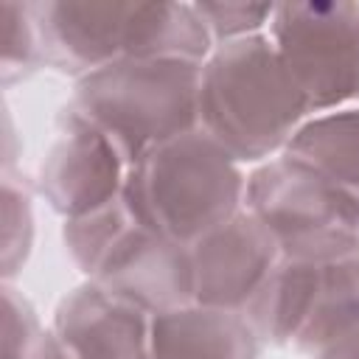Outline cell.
I'll list each match as a JSON object with an SVG mask.
<instances>
[{
	"label": "cell",
	"mask_w": 359,
	"mask_h": 359,
	"mask_svg": "<svg viewBox=\"0 0 359 359\" xmlns=\"http://www.w3.org/2000/svg\"><path fill=\"white\" fill-rule=\"evenodd\" d=\"M3 14V79L11 81L31 70L36 56L42 53V39L34 17V6H20L6 0L0 6Z\"/></svg>",
	"instance_id": "cell-16"
},
{
	"label": "cell",
	"mask_w": 359,
	"mask_h": 359,
	"mask_svg": "<svg viewBox=\"0 0 359 359\" xmlns=\"http://www.w3.org/2000/svg\"><path fill=\"white\" fill-rule=\"evenodd\" d=\"M294 345L309 359H359V252L325 261L317 303Z\"/></svg>",
	"instance_id": "cell-12"
},
{
	"label": "cell",
	"mask_w": 359,
	"mask_h": 359,
	"mask_svg": "<svg viewBox=\"0 0 359 359\" xmlns=\"http://www.w3.org/2000/svg\"><path fill=\"white\" fill-rule=\"evenodd\" d=\"M244 205L283 258L334 261L359 252V196L289 154L247 177Z\"/></svg>",
	"instance_id": "cell-5"
},
{
	"label": "cell",
	"mask_w": 359,
	"mask_h": 359,
	"mask_svg": "<svg viewBox=\"0 0 359 359\" xmlns=\"http://www.w3.org/2000/svg\"><path fill=\"white\" fill-rule=\"evenodd\" d=\"M126 168L115 143L70 107L42 160L39 191L56 213L79 219L121 199Z\"/></svg>",
	"instance_id": "cell-7"
},
{
	"label": "cell",
	"mask_w": 359,
	"mask_h": 359,
	"mask_svg": "<svg viewBox=\"0 0 359 359\" xmlns=\"http://www.w3.org/2000/svg\"><path fill=\"white\" fill-rule=\"evenodd\" d=\"M202 62L123 59L79 76L73 109L132 165L149 149L199 129Z\"/></svg>",
	"instance_id": "cell-4"
},
{
	"label": "cell",
	"mask_w": 359,
	"mask_h": 359,
	"mask_svg": "<svg viewBox=\"0 0 359 359\" xmlns=\"http://www.w3.org/2000/svg\"><path fill=\"white\" fill-rule=\"evenodd\" d=\"M34 241V213L25 188L14 185L11 177L3 180V278L6 283L25 264Z\"/></svg>",
	"instance_id": "cell-15"
},
{
	"label": "cell",
	"mask_w": 359,
	"mask_h": 359,
	"mask_svg": "<svg viewBox=\"0 0 359 359\" xmlns=\"http://www.w3.org/2000/svg\"><path fill=\"white\" fill-rule=\"evenodd\" d=\"M42 331L34 309L8 283L3 286V359H34Z\"/></svg>",
	"instance_id": "cell-18"
},
{
	"label": "cell",
	"mask_w": 359,
	"mask_h": 359,
	"mask_svg": "<svg viewBox=\"0 0 359 359\" xmlns=\"http://www.w3.org/2000/svg\"><path fill=\"white\" fill-rule=\"evenodd\" d=\"M269 39L303 90L311 112L359 104V6H278Z\"/></svg>",
	"instance_id": "cell-6"
},
{
	"label": "cell",
	"mask_w": 359,
	"mask_h": 359,
	"mask_svg": "<svg viewBox=\"0 0 359 359\" xmlns=\"http://www.w3.org/2000/svg\"><path fill=\"white\" fill-rule=\"evenodd\" d=\"M196 14L208 25L213 42H230L241 36L261 34L269 25L275 6H250V3H194Z\"/></svg>",
	"instance_id": "cell-17"
},
{
	"label": "cell",
	"mask_w": 359,
	"mask_h": 359,
	"mask_svg": "<svg viewBox=\"0 0 359 359\" xmlns=\"http://www.w3.org/2000/svg\"><path fill=\"white\" fill-rule=\"evenodd\" d=\"M87 275L93 283L149 314L194 303L188 247L137 224L135 219L112 238Z\"/></svg>",
	"instance_id": "cell-8"
},
{
	"label": "cell",
	"mask_w": 359,
	"mask_h": 359,
	"mask_svg": "<svg viewBox=\"0 0 359 359\" xmlns=\"http://www.w3.org/2000/svg\"><path fill=\"white\" fill-rule=\"evenodd\" d=\"M194 269V303L238 311L264 286L280 250L269 230L250 213L238 210L188 244Z\"/></svg>",
	"instance_id": "cell-10"
},
{
	"label": "cell",
	"mask_w": 359,
	"mask_h": 359,
	"mask_svg": "<svg viewBox=\"0 0 359 359\" xmlns=\"http://www.w3.org/2000/svg\"><path fill=\"white\" fill-rule=\"evenodd\" d=\"M149 331V311L90 280L59 303L34 359H151Z\"/></svg>",
	"instance_id": "cell-9"
},
{
	"label": "cell",
	"mask_w": 359,
	"mask_h": 359,
	"mask_svg": "<svg viewBox=\"0 0 359 359\" xmlns=\"http://www.w3.org/2000/svg\"><path fill=\"white\" fill-rule=\"evenodd\" d=\"M283 154L311 165L359 196V104L309 115L286 143Z\"/></svg>",
	"instance_id": "cell-14"
},
{
	"label": "cell",
	"mask_w": 359,
	"mask_h": 359,
	"mask_svg": "<svg viewBox=\"0 0 359 359\" xmlns=\"http://www.w3.org/2000/svg\"><path fill=\"white\" fill-rule=\"evenodd\" d=\"M311 107L269 34L213 45L199 76V129L236 163L283 151Z\"/></svg>",
	"instance_id": "cell-1"
},
{
	"label": "cell",
	"mask_w": 359,
	"mask_h": 359,
	"mask_svg": "<svg viewBox=\"0 0 359 359\" xmlns=\"http://www.w3.org/2000/svg\"><path fill=\"white\" fill-rule=\"evenodd\" d=\"M42 53L62 70L87 76L123 59L205 62L213 36L185 3H90L34 6Z\"/></svg>",
	"instance_id": "cell-2"
},
{
	"label": "cell",
	"mask_w": 359,
	"mask_h": 359,
	"mask_svg": "<svg viewBox=\"0 0 359 359\" xmlns=\"http://www.w3.org/2000/svg\"><path fill=\"white\" fill-rule=\"evenodd\" d=\"M151 359H258V334L238 311L188 303L151 314Z\"/></svg>",
	"instance_id": "cell-11"
},
{
	"label": "cell",
	"mask_w": 359,
	"mask_h": 359,
	"mask_svg": "<svg viewBox=\"0 0 359 359\" xmlns=\"http://www.w3.org/2000/svg\"><path fill=\"white\" fill-rule=\"evenodd\" d=\"M323 272L325 261H297L280 255L264 286L244 306V317L250 320L255 334L278 345L294 342L317 303Z\"/></svg>",
	"instance_id": "cell-13"
},
{
	"label": "cell",
	"mask_w": 359,
	"mask_h": 359,
	"mask_svg": "<svg viewBox=\"0 0 359 359\" xmlns=\"http://www.w3.org/2000/svg\"><path fill=\"white\" fill-rule=\"evenodd\" d=\"M238 163L202 129L140 154L129 168L121 202L129 216L180 244H194L244 202Z\"/></svg>",
	"instance_id": "cell-3"
}]
</instances>
